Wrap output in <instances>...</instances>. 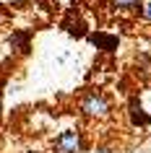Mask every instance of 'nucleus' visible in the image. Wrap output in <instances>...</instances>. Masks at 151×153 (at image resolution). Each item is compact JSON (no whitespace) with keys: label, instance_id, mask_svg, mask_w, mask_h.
Returning a JSON list of instances; mask_svg holds the SVG:
<instances>
[{"label":"nucleus","instance_id":"f257e3e1","mask_svg":"<svg viewBox=\"0 0 151 153\" xmlns=\"http://www.w3.org/2000/svg\"><path fill=\"white\" fill-rule=\"evenodd\" d=\"M78 112H81V117H86V120H107L112 114L110 94L102 91V88L86 91V94L78 99Z\"/></svg>","mask_w":151,"mask_h":153},{"label":"nucleus","instance_id":"f03ea898","mask_svg":"<svg viewBox=\"0 0 151 153\" xmlns=\"http://www.w3.org/2000/svg\"><path fill=\"white\" fill-rule=\"evenodd\" d=\"M86 151V135L81 127H68L57 132L52 140V153H83Z\"/></svg>","mask_w":151,"mask_h":153},{"label":"nucleus","instance_id":"7ed1b4c3","mask_svg":"<svg viewBox=\"0 0 151 153\" xmlns=\"http://www.w3.org/2000/svg\"><path fill=\"white\" fill-rule=\"evenodd\" d=\"M128 120L133 127H149L151 125V114L143 112V106L138 99H130V104H128Z\"/></svg>","mask_w":151,"mask_h":153},{"label":"nucleus","instance_id":"20e7f679","mask_svg":"<svg viewBox=\"0 0 151 153\" xmlns=\"http://www.w3.org/2000/svg\"><path fill=\"white\" fill-rule=\"evenodd\" d=\"M112 3V8H117V10H125V13H141V8L146 5V0H110Z\"/></svg>","mask_w":151,"mask_h":153},{"label":"nucleus","instance_id":"39448f33","mask_svg":"<svg viewBox=\"0 0 151 153\" xmlns=\"http://www.w3.org/2000/svg\"><path fill=\"white\" fill-rule=\"evenodd\" d=\"M65 29H68V34H71V36H86V24H83L81 18H76V21H73V13L68 16V21H65Z\"/></svg>","mask_w":151,"mask_h":153},{"label":"nucleus","instance_id":"423d86ee","mask_svg":"<svg viewBox=\"0 0 151 153\" xmlns=\"http://www.w3.org/2000/svg\"><path fill=\"white\" fill-rule=\"evenodd\" d=\"M91 42H99V44H102L104 49H115L117 47V36H104V34H91Z\"/></svg>","mask_w":151,"mask_h":153},{"label":"nucleus","instance_id":"0eeeda50","mask_svg":"<svg viewBox=\"0 0 151 153\" xmlns=\"http://www.w3.org/2000/svg\"><path fill=\"white\" fill-rule=\"evenodd\" d=\"M26 42H29V36H26V34H13V36H11V44H13V47H21V52H26V49H29V44H26Z\"/></svg>","mask_w":151,"mask_h":153},{"label":"nucleus","instance_id":"6e6552de","mask_svg":"<svg viewBox=\"0 0 151 153\" xmlns=\"http://www.w3.org/2000/svg\"><path fill=\"white\" fill-rule=\"evenodd\" d=\"M141 18H146V21H151V3H146L141 8Z\"/></svg>","mask_w":151,"mask_h":153},{"label":"nucleus","instance_id":"1a4fd4ad","mask_svg":"<svg viewBox=\"0 0 151 153\" xmlns=\"http://www.w3.org/2000/svg\"><path fill=\"white\" fill-rule=\"evenodd\" d=\"M99 153H115V148H107L104 145V148H99Z\"/></svg>","mask_w":151,"mask_h":153},{"label":"nucleus","instance_id":"9d476101","mask_svg":"<svg viewBox=\"0 0 151 153\" xmlns=\"http://www.w3.org/2000/svg\"><path fill=\"white\" fill-rule=\"evenodd\" d=\"M0 117H3V101H0Z\"/></svg>","mask_w":151,"mask_h":153},{"label":"nucleus","instance_id":"9b49d317","mask_svg":"<svg viewBox=\"0 0 151 153\" xmlns=\"http://www.w3.org/2000/svg\"><path fill=\"white\" fill-rule=\"evenodd\" d=\"M0 18H3V5H0Z\"/></svg>","mask_w":151,"mask_h":153}]
</instances>
